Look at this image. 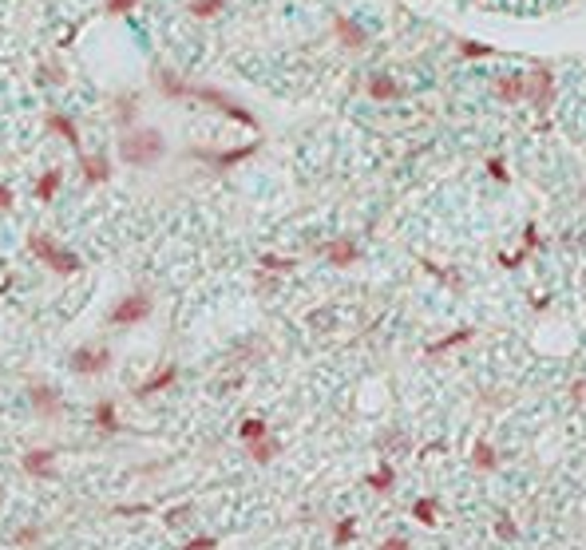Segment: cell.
<instances>
[{"instance_id": "17", "label": "cell", "mask_w": 586, "mask_h": 550, "mask_svg": "<svg viewBox=\"0 0 586 550\" xmlns=\"http://www.w3.org/2000/svg\"><path fill=\"white\" fill-rule=\"evenodd\" d=\"M333 28H337V36L345 40V48H361V44H365V32H361L349 16H337V24Z\"/></svg>"}, {"instance_id": "40", "label": "cell", "mask_w": 586, "mask_h": 550, "mask_svg": "<svg viewBox=\"0 0 586 550\" xmlns=\"http://www.w3.org/2000/svg\"><path fill=\"white\" fill-rule=\"evenodd\" d=\"M488 171H491V178H507V171H503V162H499V159H491V162H488Z\"/></svg>"}, {"instance_id": "22", "label": "cell", "mask_w": 586, "mask_h": 550, "mask_svg": "<svg viewBox=\"0 0 586 550\" xmlns=\"http://www.w3.org/2000/svg\"><path fill=\"white\" fill-rule=\"evenodd\" d=\"M412 514H416V523H424V526H436V514H440V507H436V499H416Z\"/></svg>"}, {"instance_id": "34", "label": "cell", "mask_w": 586, "mask_h": 550, "mask_svg": "<svg viewBox=\"0 0 586 550\" xmlns=\"http://www.w3.org/2000/svg\"><path fill=\"white\" fill-rule=\"evenodd\" d=\"M380 448H400V452H408V440H404L400 431H389V436H380Z\"/></svg>"}, {"instance_id": "35", "label": "cell", "mask_w": 586, "mask_h": 550, "mask_svg": "<svg viewBox=\"0 0 586 550\" xmlns=\"http://www.w3.org/2000/svg\"><path fill=\"white\" fill-rule=\"evenodd\" d=\"M380 550H412V542H408V538H400V535H392V538H384V542H380Z\"/></svg>"}, {"instance_id": "36", "label": "cell", "mask_w": 586, "mask_h": 550, "mask_svg": "<svg viewBox=\"0 0 586 550\" xmlns=\"http://www.w3.org/2000/svg\"><path fill=\"white\" fill-rule=\"evenodd\" d=\"M190 511H195V507H190V503H183V507H174V511H167V523H183V519H186V514H190Z\"/></svg>"}, {"instance_id": "39", "label": "cell", "mask_w": 586, "mask_h": 550, "mask_svg": "<svg viewBox=\"0 0 586 550\" xmlns=\"http://www.w3.org/2000/svg\"><path fill=\"white\" fill-rule=\"evenodd\" d=\"M571 396H574V400H578V404H586V380H574Z\"/></svg>"}, {"instance_id": "19", "label": "cell", "mask_w": 586, "mask_h": 550, "mask_svg": "<svg viewBox=\"0 0 586 550\" xmlns=\"http://www.w3.org/2000/svg\"><path fill=\"white\" fill-rule=\"evenodd\" d=\"M527 96H531V99L539 103V107H543V103L550 99V75H547V72L531 75V84H527Z\"/></svg>"}, {"instance_id": "2", "label": "cell", "mask_w": 586, "mask_h": 550, "mask_svg": "<svg viewBox=\"0 0 586 550\" xmlns=\"http://www.w3.org/2000/svg\"><path fill=\"white\" fill-rule=\"evenodd\" d=\"M28 250H32V254H36L40 261L52 269V273H60V277H68V273H80V269H84L80 254H72V250L56 245L48 234H28Z\"/></svg>"}, {"instance_id": "33", "label": "cell", "mask_w": 586, "mask_h": 550, "mask_svg": "<svg viewBox=\"0 0 586 550\" xmlns=\"http://www.w3.org/2000/svg\"><path fill=\"white\" fill-rule=\"evenodd\" d=\"M183 550H218V538H210V535H198V538H190Z\"/></svg>"}, {"instance_id": "16", "label": "cell", "mask_w": 586, "mask_h": 550, "mask_svg": "<svg viewBox=\"0 0 586 550\" xmlns=\"http://www.w3.org/2000/svg\"><path fill=\"white\" fill-rule=\"evenodd\" d=\"M60 186H63V171L40 174V178H36V198H40V202H52V198L60 194Z\"/></svg>"}, {"instance_id": "32", "label": "cell", "mask_w": 586, "mask_h": 550, "mask_svg": "<svg viewBox=\"0 0 586 550\" xmlns=\"http://www.w3.org/2000/svg\"><path fill=\"white\" fill-rule=\"evenodd\" d=\"M135 4L139 0H107V16H127V13H135Z\"/></svg>"}, {"instance_id": "14", "label": "cell", "mask_w": 586, "mask_h": 550, "mask_svg": "<svg viewBox=\"0 0 586 550\" xmlns=\"http://www.w3.org/2000/svg\"><path fill=\"white\" fill-rule=\"evenodd\" d=\"M48 131H52V135H60L63 143H72V147L80 151V127H75L72 115H63V111H52V115H48Z\"/></svg>"}, {"instance_id": "26", "label": "cell", "mask_w": 586, "mask_h": 550, "mask_svg": "<svg viewBox=\"0 0 586 550\" xmlns=\"http://www.w3.org/2000/svg\"><path fill=\"white\" fill-rule=\"evenodd\" d=\"M63 75H68V72H63L56 60H52V63H40V68H36V79H40V84H63Z\"/></svg>"}, {"instance_id": "5", "label": "cell", "mask_w": 586, "mask_h": 550, "mask_svg": "<svg viewBox=\"0 0 586 550\" xmlns=\"http://www.w3.org/2000/svg\"><path fill=\"white\" fill-rule=\"evenodd\" d=\"M68 365H72V372H80V376H99V372L111 368V349L107 344H80V349L68 356Z\"/></svg>"}, {"instance_id": "4", "label": "cell", "mask_w": 586, "mask_h": 550, "mask_svg": "<svg viewBox=\"0 0 586 550\" xmlns=\"http://www.w3.org/2000/svg\"><path fill=\"white\" fill-rule=\"evenodd\" d=\"M151 309H155L151 293H127L119 305L107 313V321L115 325V329H131V325H143V321L151 317Z\"/></svg>"}, {"instance_id": "30", "label": "cell", "mask_w": 586, "mask_h": 550, "mask_svg": "<svg viewBox=\"0 0 586 550\" xmlns=\"http://www.w3.org/2000/svg\"><path fill=\"white\" fill-rule=\"evenodd\" d=\"M523 91H527L523 79H503V84H499V96H503V99H519Z\"/></svg>"}, {"instance_id": "25", "label": "cell", "mask_w": 586, "mask_h": 550, "mask_svg": "<svg viewBox=\"0 0 586 550\" xmlns=\"http://www.w3.org/2000/svg\"><path fill=\"white\" fill-rule=\"evenodd\" d=\"M467 337H472V329H456L452 337H444V341H436L432 349H428V356H440V353H448V349H456V344H464Z\"/></svg>"}, {"instance_id": "1", "label": "cell", "mask_w": 586, "mask_h": 550, "mask_svg": "<svg viewBox=\"0 0 586 550\" xmlns=\"http://www.w3.org/2000/svg\"><path fill=\"white\" fill-rule=\"evenodd\" d=\"M167 155V143H163V131L155 127H143V131H123L119 135V159L127 167H155V162Z\"/></svg>"}, {"instance_id": "6", "label": "cell", "mask_w": 586, "mask_h": 550, "mask_svg": "<svg viewBox=\"0 0 586 550\" xmlns=\"http://www.w3.org/2000/svg\"><path fill=\"white\" fill-rule=\"evenodd\" d=\"M28 400H32V412H36L40 420H52V424H60V420H63V396H60V388L32 380V384H28Z\"/></svg>"}, {"instance_id": "7", "label": "cell", "mask_w": 586, "mask_h": 550, "mask_svg": "<svg viewBox=\"0 0 586 550\" xmlns=\"http://www.w3.org/2000/svg\"><path fill=\"white\" fill-rule=\"evenodd\" d=\"M257 151V143H246V147H234V151H190L195 159H202V162H210V167H218V171H226V167H234V162H242V159H250Z\"/></svg>"}, {"instance_id": "37", "label": "cell", "mask_w": 586, "mask_h": 550, "mask_svg": "<svg viewBox=\"0 0 586 550\" xmlns=\"http://www.w3.org/2000/svg\"><path fill=\"white\" fill-rule=\"evenodd\" d=\"M16 202V194H13V186L8 183H0V210H8Z\"/></svg>"}, {"instance_id": "3", "label": "cell", "mask_w": 586, "mask_h": 550, "mask_svg": "<svg viewBox=\"0 0 586 550\" xmlns=\"http://www.w3.org/2000/svg\"><path fill=\"white\" fill-rule=\"evenodd\" d=\"M183 96H190V99H202V103H210V107H218V111H226L230 119H238V123H246V127H257V119L250 115V111L242 107V103H234L226 91H218V87H198V84H186L183 87Z\"/></svg>"}, {"instance_id": "13", "label": "cell", "mask_w": 586, "mask_h": 550, "mask_svg": "<svg viewBox=\"0 0 586 550\" xmlns=\"http://www.w3.org/2000/svg\"><path fill=\"white\" fill-rule=\"evenodd\" d=\"M325 257H329L337 269H345V266H353L356 257H361V250H356V242H349V238H333V242L325 245Z\"/></svg>"}, {"instance_id": "21", "label": "cell", "mask_w": 586, "mask_h": 550, "mask_svg": "<svg viewBox=\"0 0 586 550\" xmlns=\"http://www.w3.org/2000/svg\"><path fill=\"white\" fill-rule=\"evenodd\" d=\"M392 483H396V471H392V464H380L373 475H368V487L373 491H392Z\"/></svg>"}, {"instance_id": "10", "label": "cell", "mask_w": 586, "mask_h": 550, "mask_svg": "<svg viewBox=\"0 0 586 550\" xmlns=\"http://www.w3.org/2000/svg\"><path fill=\"white\" fill-rule=\"evenodd\" d=\"M174 380H179V368H174V365H163L159 372H155V376H146L143 384L135 388V396L143 400V396H155V392H167V388H171V384H174Z\"/></svg>"}, {"instance_id": "11", "label": "cell", "mask_w": 586, "mask_h": 550, "mask_svg": "<svg viewBox=\"0 0 586 550\" xmlns=\"http://www.w3.org/2000/svg\"><path fill=\"white\" fill-rule=\"evenodd\" d=\"M111 111H115L119 131H131L135 115H139V96H135V91H119V96H115V103H111Z\"/></svg>"}, {"instance_id": "9", "label": "cell", "mask_w": 586, "mask_h": 550, "mask_svg": "<svg viewBox=\"0 0 586 550\" xmlns=\"http://www.w3.org/2000/svg\"><path fill=\"white\" fill-rule=\"evenodd\" d=\"M80 174L87 183H107L111 178V159L107 151H96V155H80Z\"/></svg>"}, {"instance_id": "23", "label": "cell", "mask_w": 586, "mask_h": 550, "mask_svg": "<svg viewBox=\"0 0 586 550\" xmlns=\"http://www.w3.org/2000/svg\"><path fill=\"white\" fill-rule=\"evenodd\" d=\"M238 436H242L246 443H254V440H262V436H269V428H266V420H242V428H238Z\"/></svg>"}, {"instance_id": "28", "label": "cell", "mask_w": 586, "mask_h": 550, "mask_svg": "<svg viewBox=\"0 0 586 550\" xmlns=\"http://www.w3.org/2000/svg\"><path fill=\"white\" fill-rule=\"evenodd\" d=\"M13 542L16 547H36L40 542V526H20V530L13 535Z\"/></svg>"}, {"instance_id": "41", "label": "cell", "mask_w": 586, "mask_h": 550, "mask_svg": "<svg viewBox=\"0 0 586 550\" xmlns=\"http://www.w3.org/2000/svg\"><path fill=\"white\" fill-rule=\"evenodd\" d=\"M464 52H467V56H488V48H483V44H464Z\"/></svg>"}, {"instance_id": "18", "label": "cell", "mask_w": 586, "mask_h": 550, "mask_svg": "<svg viewBox=\"0 0 586 550\" xmlns=\"http://www.w3.org/2000/svg\"><path fill=\"white\" fill-rule=\"evenodd\" d=\"M368 96H373V99H396V96H400V84L389 79V75H377V79L368 84Z\"/></svg>"}, {"instance_id": "15", "label": "cell", "mask_w": 586, "mask_h": 550, "mask_svg": "<svg viewBox=\"0 0 586 550\" xmlns=\"http://www.w3.org/2000/svg\"><path fill=\"white\" fill-rule=\"evenodd\" d=\"M246 448H250V459H254V464H269V459H278L281 455V443L273 440V436H262V440L246 443Z\"/></svg>"}, {"instance_id": "8", "label": "cell", "mask_w": 586, "mask_h": 550, "mask_svg": "<svg viewBox=\"0 0 586 550\" xmlns=\"http://www.w3.org/2000/svg\"><path fill=\"white\" fill-rule=\"evenodd\" d=\"M56 452H48V448H32V452H24V459H20V467H24V475L32 479H56Z\"/></svg>"}, {"instance_id": "12", "label": "cell", "mask_w": 586, "mask_h": 550, "mask_svg": "<svg viewBox=\"0 0 586 550\" xmlns=\"http://www.w3.org/2000/svg\"><path fill=\"white\" fill-rule=\"evenodd\" d=\"M91 424H96L99 431H119V412H115V400L111 396H103V400H96V408H91Z\"/></svg>"}, {"instance_id": "27", "label": "cell", "mask_w": 586, "mask_h": 550, "mask_svg": "<svg viewBox=\"0 0 586 550\" xmlns=\"http://www.w3.org/2000/svg\"><path fill=\"white\" fill-rule=\"evenodd\" d=\"M353 535H356L353 519H341V523L333 526V547H349V542H353Z\"/></svg>"}, {"instance_id": "24", "label": "cell", "mask_w": 586, "mask_h": 550, "mask_svg": "<svg viewBox=\"0 0 586 550\" xmlns=\"http://www.w3.org/2000/svg\"><path fill=\"white\" fill-rule=\"evenodd\" d=\"M186 8H190V16H202V20H206V16H218L222 8H226V0H190Z\"/></svg>"}, {"instance_id": "29", "label": "cell", "mask_w": 586, "mask_h": 550, "mask_svg": "<svg viewBox=\"0 0 586 550\" xmlns=\"http://www.w3.org/2000/svg\"><path fill=\"white\" fill-rule=\"evenodd\" d=\"M115 514H123V519H135V514H151V507L146 503H119V507H111Z\"/></svg>"}, {"instance_id": "31", "label": "cell", "mask_w": 586, "mask_h": 550, "mask_svg": "<svg viewBox=\"0 0 586 550\" xmlns=\"http://www.w3.org/2000/svg\"><path fill=\"white\" fill-rule=\"evenodd\" d=\"M262 269H273V273H281V269H293V257H273V254H266V257H262Z\"/></svg>"}, {"instance_id": "20", "label": "cell", "mask_w": 586, "mask_h": 550, "mask_svg": "<svg viewBox=\"0 0 586 550\" xmlns=\"http://www.w3.org/2000/svg\"><path fill=\"white\" fill-rule=\"evenodd\" d=\"M472 464H476L479 471H491V467L499 464V459H495V448H491L488 440H479L476 448H472Z\"/></svg>"}, {"instance_id": "38", "label": "cell", "mask_w": 586, "mask_h": 550, "mask_svg": "<svg viewBox=\"0 0 586 550\" xmlns=\"http://www.w3.org/2000/svg\"><path fill=\"white\" fill-rule=\"evenodd\" d=\"M495 530H499V538H515V523H511V519H499Z\"/></svg>"}]
</instances>
